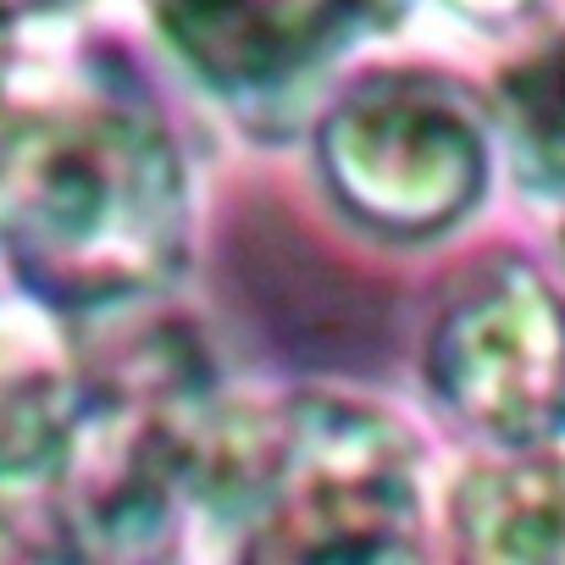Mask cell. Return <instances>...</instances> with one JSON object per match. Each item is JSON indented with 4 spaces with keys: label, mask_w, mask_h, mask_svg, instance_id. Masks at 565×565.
Returning <instances> with one entry per match:
<instances>
[{
    "label": "cell",
    "mask_w": 565,
    "mask_h": 565,
    "mask_svg": "<svg viewBox=\"0 0 565 565\" xmlns=\"http://www.w3.org/2000/svg\"><path fill=\"white\" fill-rule=\"evenodd\" d=\"M183 249V161L128 84L84 78L0 122V255L40 306H139Z\"/></svg>",
    "instance_id": "obj_1"
},
{
    "label": "cell",
    "mask_w": 565,
    "mask_h": 565,
    "mask_svg": "<svg viewBox=\"0 0 565 565\" xmlns=\"http://www.w3.org/2000/svg\"><path fill=\"white\" fill-rule=\"evenodd\" d=\"M194 521L244 559H399L422 548V455L361 399L222 405Z\"/></svg>",
    "instance_id": "obj_2"
},
{
    "label": "cell",
    "mask_w": 565,
    "mask_h": 565,
    "mask_svg": "<svg viewBox=\"0 0 565 565\" xmlns=\"http://www.w3.org/2000/svg\"><path fill=\"white\" fill-rule=\"evenodd\" d=\"M216 377L178 328L139 333L78 372L67 449V554H161L194 515Z\"/></svg>",
    "instance_id": "obj_3"
},
{
    "label": "cell",
    "mask_w": 565,
    "mask_h": 565,
    "mask_svg": "<svg viewBox=\"0 0 565 565\" xmlns=\"http://www.w3.org/2000/svg\"><path fill=\"white\" fill-rule=\"evenodd\" d=\"M317 167L350 222L416 244L477 211L488 189V134L449 78L372 73L328 111Z\"/></svg>",
    "instance_id": "obj_4"
},
{
    "label": "cell",
    "mask_w": 565,
    "mask_h": 565,
    "mask_svg": "<svg viewBox=\"0 0 565 565\" xmlns=\"http://www.w3.org/2000/svg\"><path fill=\"white\" fill-rule=\"evenodd\" d=\"M427 388L449 422L493 449L565 433V300L521 260H499L438 317Z\"/></svg>",
    "instance_id": "obj_5"
},
{
    "label": "cell",
    "mask_w": 565,
    "mask_h": 565,
    "mask_svg": "<svg viewBox=\"0 0 565 565\" xmlns=\"http://www.w3.org/2000/svg\"><path fill=\"white\" fill-rule=\"evenodd\" d=\"M411 0H150L167 51L222 95H271L388 34Z\"/></svg>",
    "instance_id": "obj_6"
},
{
    "label": "cell",
    "mask_w": 565,
    "mask_h": 565,
    "mask_svg": "<svg viewBox=\"0 0 565 565\" xmlns=\"http://www.w3.org/2000/svg\"><path fill=\"white\" fill-rule=\"evenodd\" d=\"M78 366L56 339L0 306V559L67 554V449Z\"/></svg>",
    "instance_id": "obj_7"
},
{
    "label": "cell",
    "mask_w": 565,
    "mask_h": 565,
    "mask_svg": "<svg viewBox=\"0 0 565 565\" xmlns=\"http://www.w3.org/2000/svg\"><path fill=\"white\" fill-rule=\"evenodd\" d=\"M455 537L482 559H565V460L548 444L499 449L455 488Z\"/></svg>",
    "instance_id": "obj_8"
},
{
    "label": "cell",
    "mask_w": 565,
    "mask_h": 565,
    "mask_svg": "<svg viewBox=\"0 0 565 565\" xmlns=\"http://www.w3.org/2000/svg\"><path fill=\"white\" fill-rule=\"evenodd\" d=\"M504 117H510L521 167L537 183L565 189V40L543 45L532 62H521L510 73Z\"/></svg>",
    "instance_id": "obj_9"
},
{
    "label": "cell",
    "mask_w": 565,
    "mask_h": 565,
    "mask_svg": "<svg viewBox=\"0 0 565 565\" xmlns=\"http://www.w3.org/2000/svg\"><path fill=\"white\" fill-rule=\"evenodd\" d=\"M45 7H56V0H0V23L18 18V12H45Z\"/></svg>",
    "instance_id": "obj_10"
}]
</instances>
